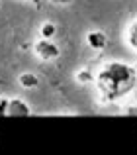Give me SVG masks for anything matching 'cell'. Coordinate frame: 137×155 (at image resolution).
<instances>
[{
	"label": "cell",
	"mask_w": 137,
	"mask_h": 155,
	"mask_svg": "<svg viewBox=\"0 0 137 155\" xmlns=\"http://www.w3.org/2000/svg\"><path fill=\"white\" fill-rule=\"evenodd\" d=\"M39 38H45V39H53L55 34H57V26H55L53 22H49V20H45V22L39 26Z\"/></svg>",
	"instance_id": "cell-7"
},
{
	"label": "cell",
	"mask_w": 137,
	"mask_h": 155,
	"mask_svg": "<svg viewBox=\"0 0 137 155\" xmlns=\"http://www.w3.org/2000/svg\"><path fill=\"white\" fill-rule=\"evenodd\" d=\"M49 2H53V4H57V6H67L71 0H49Z\"/></svg>",
	"instance_id": "cell-9"
},
{
	"label": "cell",
	"mask_w": 137,
	"mask_h": 155,
	"mask_svg": "<svg viewBox=\"0 0 137 155\" xmlns=\"http://www.w3.org/2000/svg\"><path fill=\"white\" fill-rule=\"evenodd\" d=\"M31 108L24 98H6L0 96V116H30Z\"/></svg>",
	"instance_id": "cell-2"
},
{
	"label": "cell",
	"mask_w": 137,
	"mask_h": 155,
	"mask_svg": "<svg viewBox=\"0 0 137 155\" xmlns=\"http://www.w3.org/2000/svg\"><path fill=\"white\" fill-rule=\"evenodd\" d=\"M126 41H127V45L137 53V18L131 20L129 26H127V30H126Z\"/></svg>",
	"instance_id": "cell-6"
},
{
	"label": "cell",
	"mask_w": 137,
	"mask_h": 155,
	"mask_svg": "<svg viewBox=\"0 0 137 155\" xmlns=\"http://www.w3.org/2000/svg\"><path fill=\"white\" fill-rule=\"evenodd\" d=\"M86 43L90 49L94 51H102L104 47L108 45V35L104 34L102 30H90L86 34Z\"/></svg>",
	"instance_id": "cell-4"
},
{
	"label": "cell",
	"mask_w": 137,
	"mask_h": 155,
	"mask_svg": "<svg viewBox=\"0 0 137 155\" xmlns=\"http://www.w3.org/2000/svg\"><path fill=\"white\" fill-rule=\"evenodd\" d=\"M18 83L22 84L24 88H35L39 84V77L35 75V73H31V71H24L22 75L18 77Z\"/></svg>",
	"instance_id": "cell-5"
},
{
	"label": "cell",
	"mask_w": 137,
	"mask_h": 155,
	"mask_svg": "<svg viewBox=\"0 0 137 155\" xmlns=\"http://www.w3.org/2000/svg\"><path fill=\"white\" fill-rule=\"evenodd\" d=\"M75 79H76V83H78V84H88V83H94V73H92L88 67H82V69H78V71H76Z\"/></svg>",
	"instance_id": "cell-8"
},
{
	"label": "cell",
	"mask_w": 137,
	"mask_h": 155,
	"mask_svg": "<svg viewBox=\"0 0 137 155\" xmlns=\"http://www.w3.org/2000/svg\"><path fill=\"white\" fill-rule=\"evenodd\" d=\"M135 104H137V87H135Z\"/></svg>",
	"instance_id": "cell-10"
},
{
	"label": "cell",
	"mask_w": 137,
	"mask_h": 155,
	"mask_svg": "<svg viewBox=\"0 0 137 155\" xmlns=\"http://www.w3.org/2000/svg\"><path fill=\"white\" fill-rule=\"evenodd\" d=\"M33 51L41 61H55L61 55V49H59L57 43L53 39H45V38H39L33 43Z\"/></svg>",
	"instance_id": "cell-3"
},
{
	"label": "cell",
	"mask_w": 137,
	"mask_h": 155,
	"mask_svg": "<svg viewBox=\"0 0 137 155\" xmlns=\"http://www.w3.org/2000/svg\"><path fill=\"white\" fill-rule=\"evenodd\" d=\"M94 84L104 102H114L137 87V69L126 61H108L94 75Z\"/></svg>",
	"instance_id": "cell-1"
}]
</instances>
